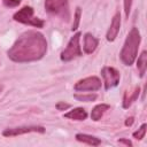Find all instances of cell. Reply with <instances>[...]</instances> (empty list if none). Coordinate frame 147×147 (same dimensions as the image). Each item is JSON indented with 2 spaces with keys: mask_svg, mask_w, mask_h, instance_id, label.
<instances>
[{
  "mask_svg": "<svg viewBox=\"0 0 147 147\" xmlns=\"http://www.w3.org/2000/svg\"><path fill=\"white\" fill-rule=\"evenodd\" d=\"M47 52V40L45 36L34 30L23 32L13 46L8 49V57L13 62L28 63L41 60Z\"/></svg>",
  "mask_w": 147,
  "mask_h": 147,
  "instance_id": "6da1fadb",
  "label": "cell"
},
{
  "mask_svg": "<svg viewBox=\"0 0 147 147\" xmlns=\"http://www.w3.org/2000/svg\"><path fill=\"white\" fill-rule=\"evenodd\" d=\"M140 40H141L140 32H139L138 28L133 26L129 31L126 39L124 41V45L122 47V51L119 53V59L123 62V64L129 65V67L131 64H133V62L136 61L137 55H138Z\"/></svg>",
  "mask_w": 147,
  "mask_h": 147,
  "instance_id": "7a4b0ae2",
  "label": "cell"
},
{
  "mask_svg": "<svg viewBox=\"0 0 147 147\" xmlns=\"http://www.w3.org/2000/svg\"><path fill=\"white\" fill-rule=\"evenodd\" d=\"M33 13H34V10L32 7L24 6L13 15V18H14V21L22 23V24H26V25H30L33 28H42L45 22L42 20L36 17L33 15Z\"/></svg>",
  "mask_w": 147,
  "mask_h": 147,
  "instance_id": "3957f363",
  "label": "cell"
},
{
  "mask_svg": "<svg viewBox=\"0 0 147 147\" xmlns=\"http://www.w3.org/2000/svg\"><path fill=\"white\" fill-rule=\"evenodd\" d=\"M80 32H76L69 40L67 47L62 51L61 55H60V59L61 61L63 62H69V61H72L76 57H79L82 56L83 52H82V48H80V45H79V41H80Z\"/></svg>",
  "mask_w": 147,
  "mask_h": 147,
  "instance_id": "277c9868",
  "label": "cell"
},
{
  "mask_svg": "<svg viewBox=\"0 0 147 147\" xmlns=\"http://www.w3.org/2000/svg\"><path fill=\"white\" fill-rule=\"evenodd\" d=\"M45 9L48 14L61 17L65 21L70 17L68 0H45Z\"/></svg>",
  "mask_w": 147,
  "mask_h": 147,
  "instance_id": "5b68a950",
  "label": "cell"
},
{
  "mask_svg": "<svg viewBox=\"0 0 147 147\" xmlns=\"http://www.w3.org/2000/svg\"><path fill=\"white\" fill-rule=\"evenodd\" d=\"M101 76L103 78V84H105L106 91H109L113 87H116L121 79L119 71L113 67H103L101 69Z\"/></svg>",
  "mask_w": 147,
  "mask_h": 147,
  "instance_id": "8992f818",
  "label": "cell"
},
{
  "mask_svg": "<svg viewBox=\"0 0 147 147\" xmlns=\"http://www.w3.org/2000/svg\"><path fill=\"white\" fill-rule=\"evenodd\" d=\"M101 85L102 83L99 77L91 76V77H86L78 80L75 84L74 88L75 91H78V92H94V91H99L101 88Z\"/></svg>",
  "mask_w": 147,
  "mask_h": 147,
  "instance_id": "52a82bcc",
  "label": "cell"
},
{
  "mask_svg": "<svg viewBox=\"0 0 147 147\" xmlns=\"http://www.w3.org/2000/svg\"><path fill=\"white\" fill-rule=\"evenodd\" d=\"M46 129L40 125H24V126H17V127H8L2 131L3 137H16V136H22L31 132H37V133H45Z\"/></svg>",
  "mask_w": 147,
  "mask_h": 147,
  "instance_id": "ba28073f",
  "label": "cell"
},
{
  "mask_svg": "<svg viewBox=\"0 0 147 147\" xmlns=\"http://www.w3.org/2000/svg\"><path fill=\"white\" fill-rule=\"evenodd\" d=\"M119 29H121V15L119 13H116L115 16L113 17L111 20V23H110V26L107 31V34H106V38L108 41H114L119 32Z\"/></svg>",
  "mask_w": 147,
  "mask_h": 147,
  "instance_id": "9c48e42d",
  "label": "cell"
},
{
  "mask_svg": "<svg viewBox=\"0 0 147 147\" xmlns=\"http://www.w3.org/2000/svg\"><path fill=\"white\" fill-rule=\"evenodd\" d=\"M99 45V40L91 33H85L84 36V46H83V49H84V53L86 54H92L96 47Z\"/></svg>",
  "mask_w": 147,
  "mask_h": 147,
  "instance_id": "30bf717a",
  "label": "cell"
},
{
  "mask_svg": "<svg viewBox=\"0 0 147 147\" xmlns=\"http://www.w3.org/2000/svg\"><path fill=\"white\" fill-rule=\"evenodd\" d=\"M64 117L69 118V119H74V121H85L87 118V111L84 108L77 107V108H74L72 110L65 113Z\"/></svg>",
  "mask_w": 147,
  "mask_h": 147,
  "instance_id": "8fae6325",
  "label": "cell"
},
{
  "mask_svg": "<svg viewBox=\"0 0 147 147\" xmlns=\"http://www.w3.org/2000/svg\"><path fill=\"white\" fill-rule=\"evenodd\" d=\"M75 138H76L77 141L90 145V146H99L101 144V140L99 138H96L94 136H91V134H86V133H77L75 136Z\"/></svg>",
  "mask_w": 147,
  "mask_h": 147,
  "instance_id": "7c38bea8",
  "label": "cell"
},
{
  "mask_svg": "<svg viewBox=\"0 0 147 147\" xmlns=\"http://www.w3.org/2000/svg\"><path fill=\"white\" fill-rule=\"evenodd\" d=\"M109 108H110V106L107 105V103H100V105H96V106L92 109V111H91V118H92L93 121H95V122L100 121L101 117L105 115V113H106Z\"/></svg>",
  "mask_w": 147,
  "mask_h": 147,
  "instance_id": "4fadbf2b",
  "label": "cell"
},
{
  "mask_svg": "<svg viewBox=\"0 0 147 147\" xmlns=\"http://www.w3.org/2000/svg\"><path fill=\"white\" fill-rule=\"evenodd\" d=\"M139 94H140V87H139V86H136L134 90H133V92H132L131 94H129V95H127L126 92H125L124 99H123V108H129V107L138 99Z\"/></svg>",
  "mask_w": 147,
  "mask_h": 147,
  "instance_id": "5bb4252c",
  "label": "cell"
},
{
  "mask_svg": "<svg viewBox=\"0 0 147 147\" xmlns=\"http://www.w3.org/2000/svg\"><path fill=\"white\" fill-rule=\"evenodd\" d=\"M137 68L139 70V76L142 78L146 74V69H147V53L146 51H144L139 57H138V61H137Z\"/></svg>",
  "mask_w": 147,
  "mask_h": 147,
  "instance_id": "9a60e30c",
  "label": "cell"
},
{
  "mask_svg": "<svg viewBox=\"0 0 147 147\" xmlns=\"http://www.w3.org/2000/svg\"><path fill=\"white\" fill-rule=\"evenodd\" d=\"M74 98L78 101H84V102H90V101H94L96 99V94H92V93H88V94H75Z\"/></svg>",
  "mask_w": 147,
  "mask_h": 147,
  "instance_id": "2e32d148",
  "label": "cell"
},
{
  "mask_svg": "<svg viewBox=\"0 0 147 147\" xmlns=\"http://www.w3.org/2000/svg\"><path fill=\"white\" fill-rule=\"evenodd\" d=\"M80 16H82V9L79 7L76 8V11H75V20H74V24H72V28H71V31H76L79 26V22H80Z\"/></svg>",
  "mask_w": 147,
  "mask_h": 147,
  "instance_id": "e0dca14e",
  "label": "cell"
},
{
  "mask_svg": "<svg viewBox=\"0 0 147 147\" xmlns=\"http://www.w3.org/2000/svg\"><path fill=\"white\" fill-rule=\"evenodd\" d=\"M145 134H146V124L144 123L136 132H133V138H136L137 140H141L142 138H145Z\"/></svg>",
  "mask_w": 147,
  "mask_h": 147,
  "instance_id": "ac0fdd59",
  "label": "cell"
},
{
  "mask_svg": "<svg viewBox=\"0 0 147 147\" xmlns=\"http://www.w3.org/2000/svg\"><path fill=\"white\" fill-rule=\"evenodd\" d=\"M123 6H124V13L125 16L129 17V14L131 11V7H132V0H123Z\"/></svg>",
  "mask_w": 147,
  "mask_h": 147,
  "instance_id": "d6986e66",
  "label": "cell"
},
{
  "mask_svg": "<svg viewBox=\"0 0 147 147\" xmlns=\"http://www.w3.org/2000/svg\"><path fill=\"white\" fill-rule=\"evenodd\" d=\"M6 7H16L21 3V0H2Z\"/></svg>",
  "mask_w": 147,
  "mask_h": 147,
  "instance_id": "ffe728a7",
  "label": "cell"
},
{
  "mask_svg": "<svg viewBox=\"0 0 147 147\" xmlns=\"http://www.w3.org/2000/svg\"><path fill=\"white\" fill-rule=\"evenodd\" d=\"M68 108H70V105L69 103H65L63 101H60L56 103V109L57 110H67Z\"/></svg>",
  "mask_w": 147,
  "mask_h": 147,
  "instance_id": "44dd1931",
  "label": "cell"
},
{
  "mask_svg": "<svg viewBox=\"0 0 147 147\" xmlns=\"http://www.w3.org/2000/svg\"><path fill=\"white\" fill-rule=\"evenodd\" d=\"M118 144H122V145H125V146H132V142L127 139H119Z\"/></svg>",
  "mask_w": 147,
  "mask_h": 147,
  "instance_id": "7402d4cb",
  "label": "cell"
},
{
  "mask_svg": "<svg viewBox=\"0 0 147 147\" xmlns=\"http://www.w3.org/2000/svg\"><path fill=\"white\" fill-rule=\"evenodd\" d=\"M132 123H133V117H130V118H127V119L125 121V125H126V126L132 125Z\"/></svg>",
  "mask_w": 147,
  "mask_h": 147,
  "instance_id": "603a6c76",
  "label": "cell"
}]
</instances>
